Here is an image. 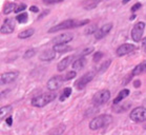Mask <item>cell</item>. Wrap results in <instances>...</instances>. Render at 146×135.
<instances>
[{"mask_svg":"<svg viewBox=\"0 0 146 135\" xmlns=\"http://www.w3.org/2000/svg\"><path fill=\"white\" fill-rule=\"evenodd\" d=\"M72 59H73V58H72V56H67V57H65V58H63V59L58 63V66H57V70H58L59 72H62V71H64V70L68 66V64H70V60H72Z\"/></svg>","mask_w":146,"mask_h":135,"instance_id":"17","label":"cell"},{"mask_svg":"<svg viewBox=\"0 0 146 135\" xmlns=\"http://www.w3.org/2000/svg\"><path fill=\"white\" fill-rule=\"evenodd\" d=\"M56 93H45L42 95H38L32 99V105L36 108H43L50 102H52L54 99H56Z\"/></svg>","mask_w":146,"mask_h":135,"instance_id":"3","label":"cell"},{"mask_svg":"<svg viewBox=\"0 0 146 135\" xmlns=\"http://www.w3.org/2000/svg\"><path fill=\"white\" fill-rule=\"evenodd\" d=\"M27 13H21V14H18L17 15V17H16V20L18 21L19 23H25L27 21Z\"/></svg>","mask_w":146,"mask_h":135,"instance_id":"26","label":"cell"},{"mask_svg":"<svg viewBox=\"0 0 146 135\" xmlns=\"http://www.w3.org/2000/svg\"><path fill=\"white\" fill-rule=\"evenodd\" d=\"M57 1H62V0H57Z\"/></svg>","mask_w":146,"mask_h":135,"instance_id":"42","label":"cell"},{"mask_svg":"<svg viewBox=\"0 0 146 135\" xmlns=\"http://www.w3.org/2000/svg\"><path fill=\"white\" fill-rule=\"evenodd\" d=\"M110 98V92L108 90H102L95 94L93 97V105L96 107L104 105L105 102H107Z\"/></svg>","mask_w":146,"mask_h":135,"instance_id":"4","label":"cell"},{"mask_svg":"<svg viewBox=\"0 0 146 135\" xmlns=\"http://www.w3.org/2000/svg\"><path fill=\"white\" fill-rule=\"evenodd\" d=\"M142 49H143V51L145 52V54H146V37L143 39V41H142Z\"/></svg>","mask_w":146,"mask_h":135,"instance_id":"36","label":"cell"},{"mask_svg":"<svg viewBox=\"0 0 146 135\" xmlns=\"http://www.w3.org/2000/svg\"><path fill=\"white\" fill-rule=\"evenodd\" d=\"M57 0H43L44 3H54V2H56Z\"/></svg>","mask_w":146,"mask_h":135,"instance_id":"39","label":"cell"},{"mask_svg":"<svg viewBox=\"0 0 146 135\" xmlns=\"http://www.w3.org/2000/svg\"><path fill=\"white\" fill-rule=\"evenodd\" d=\"M93 51H94V48H88V49H85L82 52V55H83V56H85V55H87V54H90Z\"/></svg>","mask_w":146,"mask_h":135,"instance_id":"32","label":"cell"},{"mask_svg":"<svg viewBox=\"0 0 146 135\" xmlns=\"http://www.w3.org/2000/svg\"><path fill=\"white\" fill-rule=\"evenodd\" d=\"M135 49H136V46L133 43H123V44H121L117 49L116 53L119 57H122L127 55V54H129V53H131Z\"/></svg>","mask_w":146,"mask_h":135,"instance_id":"10","label":"cell"},{"mask_svg":"<svg viewBox=\"0 0 146 135\" xmlns=\"http://www.w3.org/2000/svg\"><path fill=\"white\" fill-rule=\"evenodd\" d=\"M53 50L58 53H66L72 50V46H67V44H55Z\"/></svg>","mask_w":146,"mask_h":135,"instance_id":"19","label":"cell"},{"mask_svg":"<svg viewBox=\"0 0 146 135\" xmlns=\"http://www.w3.org/2000/svg\"><path fill=\"white\" fill-rule=\"evenodd\" d=\"M64 83L63 76H54L47 81V89L50 91H56L62 86V83Z\"/></svg>","mask_w":146,"mask_h":135,"instance_id":"8","label":"cell"},{"mask_svg":"<svg viewBox=\"0 0 146 135\" xmlns=\"http://www.w3.org/2000/svg\"><path fill=\"white\" fill-rule=\"evenodd\" d=\"M133 86H135V88H139V87L141 86V81H140V80H136V81L133 83Z\"/></svg>","mask_w":146,"mask_h":135,"instance_id":"38","label":"cell"},{"mask_svg":"<svg viewBox=\"0 0 146 135\" xmlns=\"http://www.w3.org/2000/svg\"><path fill=\"white\" fill-rule=\"evenodd\" d=\"M102 57H103V53L102 52H97L95 55H94V61L95 62H98L100 59H102Z\"/></svg>","mask_w":146,"mask_h":135,"instance_id":"30","label":"cell"},{"mask_svg":"<svg viewBox=\"0 0 146 135\" xmlns=\"http://www.w3.org/2000/svg\"><path fill=\"white\" fill-rule=\"evenodd\" d=\"M77 75V73L76 71H70L68 73H66L65 75L63 76V79H64V81H66V80H70V79H73L75 78Z\"/></svg>","mask_w":146,"mask_h":135,"instance_id":"29","label":"cell"},{"mask_svg":"<svg viewBox=\"0 0 146 135\" xmlns=\"http://www.w3.org/2000/svg\"><path fill=\"white\" fill-rule=\"evenodd\" d=\"M73 38H74L73 34H70V33L59 34L58 36H56L53 39V42L55 44H67V42L72 41Z\"/></svg>","mask_w":146,"mask_h":135,"instance_id":"11","label":"cell"},{"mask_svg":"<svg viewBox=\"0 0 146 135\" xmlns=\"http://www.w3.org/2000/svg\"><path fill=\"white\" fill-rule=\"evenodd\" d=\"M48 13H50V11H48V10L44 11L43 13H42V14H41V15H40L39 17H38V19H41V18H43V17L45 16V15H47V14H48Z\"/></svg>","mask_w":146,"mask_h":135,"instance_id":"37","label":"cell"},{"mask_svg":"<svg viewBox=\"0 0 146 135\" xmlns=\"http://www.w3.org/2000/svg\"><path fill=\"white\" fill-rule=\"evenodd\" d=\"M94 77H95V72H88V73H86V74H84V75L81 76V77L76 81V83H75V85H76V88L78 90H83L86 87L87 83L93 80Z\"/></svg>","mask_w":146,"mask_h":135,"instance_id":"7","label":"cell"},{"mask_svg":"<svg viewBox=\"0 0 146 135\" xmlns=\"http://www.w3.org/2000/svg\"><path fill=\"white\" fill-rule=\"evenodd\" d=\"M144 30H145V23L143 21H140L137 24H135V26L131 30V38L135 42H139L140 40L142 39Z\"/></svg>","mask_w":146,"mask_h":135,"instance_id":"6","label":"cell"},{"mask_svg":"<svg viewBox=\"0 0 146 135\" xmlns=\"http://www.w3.org/2000/svg\"><path fill=\"white\" fill-rule=\"evenodd\" d=\"M144 73H146V61H143V62L139 63L138 66H135L133 72H131V75L138 76L141 75V74H144Z\"/></svg>","mask_w":146,"mask_h":135,"instance_id":"15","label":"cell"},{"mask_svg":"<svg viewBox=\"0 0 146 135\" xmlns=\"http://www.w3.org/2000/svg\"><path fill=\"white\" fill-rule=\"evenodd\" d=\"M85 64H86L85 57H80L79 59H77L76 61L73 63V68H74V70H81L85 66Z\"/></svg>","mask_w":146,"mask_h":135,"instance_id":"21","label":"cell"},{"mask_svg":"<svg viewBox=\"0 0 146 135\" xmlns=\"http://www.w3.org/2000/svg\"><path fill=\"white\" fill-rule=\"evenodd\" d=\"M19 73L16 72V71H13V72H7L3 73L1 75V78H0V81H1V85H7V83H13L14 80L17 78Z\"/></svg>","mask_w":146,"mask_h":135,"instance_id":"12","label":"cell"},{"mask_svg":"<svg viewBox=\"0 0 146 135\" xmlns=\"http://www.w3.org/2000/svg\"><path fill=\"white\" fill-rule=\"evenodd\" d=\"M30 11H32L34 13H38V12H39V9L37 7H35V5H32V7H30Z\"/></svg>","mask_w":146,"mask_h":135,"instance_id":"35","label":"cell"},{"mask_svg":"<svg viewBox=\"0 0 146 135\" xmlns=\"http://www.w3.org/2000/svg\"><path fill=\"white\" fill-rule=\"evenodd\" d=\"M35 54H36V50H35V49H30V50H27V52L24 53L23 58H24V59H30V58H32L33 56H35Z\"/></svg>","mask_w":146,"mask_h":135,"instance_id":"28","label":"cell"},{"mask_svg":"<svg viewBox=\"0 0 146 135\" xmlns=\"http://www.w3.org/2000/svg\"><path fill=\"white\" fill-rule=\"evenodd\" d=\"M135 18H136V15H133V16L130 17V20H133Z\"/></svg>","mask_w":146,"mask_h":135,"instance_id":"41","label":"cell"},{"mask_svg":"<svg viewBox=\"0 0 146 135\" xmlns=\"http://www.w3.org/2000/svg\"><path fill=\"white\" fill-rule=\"evenodd\" d=\"M88 22H90L88 20H81V21H77V20H74V19H67V20L62 21V22L58 23L57 26H54L53 28H50V30H48V33H56V32H59V31L66 30V29L77 28V26L87 24Z\"/></svg>","mask_w":146,"mask_h":135,"instance_id":"1","label":"cell"},{"mask_svg":"<svg viewBox=\"0 0 146 135\" xmlns=\"http://www.w3.org/2000/svg\"><path fill=\"white\" fill-rule=\"evenodd\" d=\"M141 7H142V4L140 3V2H138V3H136L135 5H133V7H131V11H133V12H136V11L139 10Z\"/></svg>","mask_w":146,"mask_h":135,"instance_id":"33","label":"cell"},{"mask_svg":"<svg viewBox=\"0 0 146 135\" xmlns=\"http://www.w3.org/2000/svg\"><path fill=\"white\" fill-rule=\"evenodd\" d=\"M34 33H35V30H34L33 28H31V29H27V30L20 32L18 34V38H20V39H27V38H30L31 36H33Z\"/></svg>","mask_w":146,"mask_h":135,"instance_id":"20","label":"cell"},{"mask_svg":"<svg viewBox=\"0 0 146 135\" xmlns=\"http://www.w3.org/2000/svg\"><path fill=\"white\" fill-rule=\"evenodd\" d=\"M111 28H113V24H111V23H106V24H104L100 30H98L96 32V34H95V38H96L97 40L102 39L105 35H107V34L110 33V30H111Z\"/></svg>","mask_w":146,"mask_h":135,"instance_id":"13","label":"cell"},{"mask_svg":"<svg viewBox=\"0 0 146 135\" xmlns=\"http://www.w3.org/2000/svg\"><path fill=\"white\" fill-rule=\"evenodd\" d=\"M27 9V5L24 3H21L19 5H17L16 10H15V13H20V12H23L24 10Z\"/></svg>","mask_w":146,"mask_h":135,"instance_id":"31","label":"cell"},{"mask_svg":"<svg viewBox=\"0 0 146 135\" xmlns=\"http://www.w3.org/2000/svg\"><path fill=\"white\" fill-rule=\"evenodd\" d=\"M5 122H7V125L9 126V127H11L12 124H13V117H12V116H9V117L5 119Z\"/></svg>","mask_w":146,"mask_h":135,"instance_id":"34","label":"cell"},{"mask_svg":"<svg viewBox=\"0 0 146 135\" xmlns=\"http://www.w3.org/2000/svg\"><path fill=\"white\" fill-rule=\"evenodd\" d=\"M16 7H17V5L15 3L7 4V5L4 7V9H3V14H4V15H9V14L12 13V12H15Z\"/></svg>","mask_w":146,"mask_h":135,"instance_id":"23","label":"cell"},{"mask_svg":"<svg viewBox=\"0 0 146 135\" xmlns=\"http://www.w3.org/2000/svg\"><path fill=\"white\" fill-rule=\"evenodd\" d=\"M101 0H84L82 2V7L85 10H93L100 3Z\"/></svg>","mask_w":146,"mask_h":135,"instance_id":"16","label":"cell"},{"mask_svg":"<svg viewBox=\"0 0 146 135\" xmlns=\"http://www.w3.org/2000/svg\"><path fill=\"white\" fill-rule=\"evenodd\" d=\"M129 1H130V0H123L122 2H123V4H126L127 2H129Z\"/></svg>","mask_w":146,"mask_h":135,"instance_id":"40","label":"cell"},{"mask_svg":"<svg viewBox=\"0 0 146 135\" xmlns=\"http://www.w3.org/2000/svg\"><path fill=\"white\" fill-rule=\"evenodd\" d=\"M56 57V52L54 50H45L39 55L40 60L42 61H50Z\"/></svg>","mask_w":146,"mask_h":135,"instance_id":"14","label":"cell"},{"mask_svg":"<svg viewBox=\"0 0 146 135\" xmlns=\"http://www.w3.org/2000/svg\"><path fill=\"white\" fill-rule=\"evenodd\" d=\"M70 95H72V88L67 87V88H65V89L63 90V93H62V95L60 96V101L63 102L64 100H65L67 97H70Z\"/></svg>","mask_w":146,"mask_h":135,"instance_id":"24","label":"cell"},{"mask_svg":"<svg viewBox=\"0 0 146 135\" xmlns=\"http://www.w3.org/2000/svg\"><path fill=\"white\" fill-rule=\"evenodd\" d=\"M129 117L135 122H146V108L144 107H138L133 109L129 114Z\"/></svg>","mask_w":146,"mask_h":135,"instance_id":"5","label":"cell"},{"mask_svg":"<svg viewBox=\"0 0 146 135\" xmlns=\"http://www.w3.org/2000/svg\"><path fill=\"white\" fill-rule=\"evenodd\" d=\"M97 32V26L96 24H92V26H88L85 29L84 31V33L86 34V35H90V34H96Z\"/></svg>","mask_w":146,"mask_h":135,"instance_id":"27","label":"cell"},{"mask_svg":"<svg viewBox=\"0 0 146 135\" xmlns=\"http://www.w3.org/2000/svg\"><path fill=\"white\" fill-rule=\"evenodd\" d=\"M128 95H129V90L128 89H124V90H122V91H120L118 96L113 99V105H117V103L121 102L122 100H124V99L126 98Z\"/></svg>","mask_w":146,"mask_h":135,"instance_id":"18","label":"cell"},{"mask_svg":"<svg viewBox=\"0 0 146 135\" xmlns=\"http://www.w3.org/2000/svg\"><path fill=\"white\" fill-rule=\"evenodd\" d=\"M12 110H13V107L11 105L1 107V109H0V117H1V118H4L9 113H11Z\"/></svg>","mask_w":146,"mask_h":135,"instance_id":"22","label":"cell"},{"mask_svg":"<svg viewBox=\"0 0 146 135\" xmlns=\"http://www.w3.org/2000/svg\"><path fill=\"white\" fill-rule=\"evenodd\" d=\"M111 122H113L111 116L108 114H102V115L97 116V117L92 119V122H90V129L93 131L99 130V129L108 126Z\"/></svg>","mask_w":146,"mask_h":135,"instance_id":"2","label":"cell"},{"mask_svg":"<svg viewBox=\"0 0 146 135\" xmlns=\"http://www.w3.org/2000/svg\"><path fill=\"white\" fill-rule=\"evenodd\" d=\"M15 26H16V20L13 18H7L4 20V22L1 26L0 32L1 34H11L13 33L15 30Z\"/></svg>","mask_w":146,"mask_h":135,"instance_id":"9","label":"cell"},{"mask_svg":"<svg viewBox=\"0 0 146 135\" xmlns=\"http://www.w3.org/2000/svg\"><path fill=\"white\" fill-rule=\"evenodd\" d=\"M110 63H111V60L110 59H107L106 61H104V62L101 64V66H99V69H98V73H103L104 71H106L107 70V68L110 66Z\"/></svg>","mask_w":146,"mask_h":135,"instance_id":"25","label":"cell"}]
</instances>
